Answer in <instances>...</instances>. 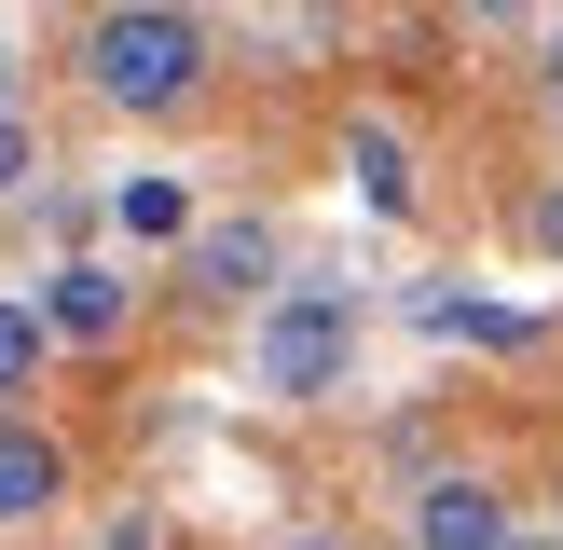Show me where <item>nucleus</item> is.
I'll use <instances>...</instances> for the list:
<instances>
[{
	"label": "nucleus",
	"instance_id": "obj_11",
	"mask_svg": "<svg viewBox=\"0 0 563 550\" xmlns=\"http://www.w3.org/2000/svg\"><path fill=\"white\" fill-rule=\"evenodd\" d=\"M14 179H27V124L0 110V193H14Z\"/></svg>",
	"mask_w": 563,
	"mask_h": 550
},
{
	"label": "nucleus",
	"instance_id": "obj_6",
	"mask_svg": "<svg viewBox=\"0 0 563 550\" xmlns=\"http://www.w3.org/2000/svg\"><path fill=\"white\" fill-rule=\"evenodd\" d=\"M110 220H124L137 248H179V234H192V193H179V179H152V165H137V179L110 193Z\"/></svg>",
	"mask_w": 563,
	"mask_h": 550
},
{
	"label": "nucleus",
	"instance_id": "obj_1",
	"mask_svg": "<svg viewBox=\"0 0 563 550\" xmlns=\"http://www.w3.org/2000/svg\"><path fill=\"white\" fill-rule=\"evenodd\" d=\"M82 82H97L110 110H179L192 82H207V28H192L179 0H124V14H97V42H82Z\"/></svg>",
	"mask_w": 563,
	"mask_h": 550
},
{
	"label": "nucleus",
	"instance_id": "obj_4",
	"mask_svg": "<svg viewBox=\"0 0 563 550\" xmlns=\"http://www.w3.org/2000/svg\"><path fill=\"white\" fill-rule=\"evenodd\" d=\"M42 330H55V344H110V330H124V275H110V262H55Z\"/></svg>",
	"mask_w": 563,
	"mask_h": 550
},
{
	"label": "nucleus",
	"instance_id": "obj_10",
	"mask_svg": "<svg viewBox=\"0 0 563 550\" xmlns=\"http://www.w3.org/2000/svg\"><path fill=\"white\" fill-rule=\"evenodd\" d=\"M42 372V302H0V399Z\"/></svg>",
	"mask_w": 563,
	"mask_h": 550
},
{
	"label": "nucleus",
	"instance_id": "obj_9",
	"mask_svg": "<svg viewBox=\"0 0 563 550\" xmlns=\"http://www.w3.org/2000/svg\"><path fill=\"white\" fill-rule=\"evenodd\" d=\"M192 262H207V289H262V262H275V248H262V234H247V220H234V234H207V248H192Z\"/></svg>",
	"mask_w": 563,
	"mask_h": 550
},
{
	"label": "nucleus",
	"instance_id": "obj_2",
	"mask_svg": "<svg viewBox=\"0 0 563 550\" xmlns=\"http://www.w3.org/2000/svg\"><path fill=\"white\" fill-rule=\"evenodd\" d=\"M344 358H357V302L344 289H289L262 317V385H275V399H330Z\"/></svg>",
	"mask_w": 563,
	"mask_h": 550
},
{
	"label": "nucleus",
	"instance_id": "obj_15",
	"mask_svg": "<svg viewBox=\"0 0 563 550\" xmlns=\"http://www.w3.org/2000/svg\"><path fill=\"white\" fill-rule=\"evenodd\" d=\"M289 550H344V537H289Z\"/></svg>",
	"mask_w": 563,
	"mask_h": 550
},
{
	"label": "nucleus",
	"instance_id": "obj_17",
	"mask_svg": "<svg viewBox=\"0 0 563 550\" xmlns=\"http://www.w3.org/2000/svg\"><path fill=\"white\" fill-rule=\"evenodd\" d=\"M482 14H522V0H482Z\"/></svg>",
	"mask_w": 563,
	"mask_h": 550
},
{
	"label": "nucleus",
	"instance_id": "obj_8",
	"mask_svg": "<svg viewBox=\"0 0 563 550\" xmlns=\"http://www.w3.org/2000/svg\"><path fill=\"white\" fill-rule=\"evenodd\" d=\"M344 165H357V193H372L385 220L412 207V152H399V138H385V124H357V138H344Z\"/></svg>",
	"mask_w": 563,
	"mask_h": 550
},
{
	"label": "nucleus",
	"instance_id": "obj_13",
	"mask_svg": "<svg viewBox=\"0 0 563 550\" xmlns=\"http://www.w3.org/2000/svg\"><path fill=\"white\" fill-rule=\"evenodd\" d=\"M537 248H563V193H550V207H537Z\"/></svg>",
	"mask_w": 563,
	"mask_h": 550
},
{
	"label": "nucleus",
	"instance_id": "obj_14",
	"mask_svg": "<svg viewBox=\"0 0 563 550\" xmlns=\"http://www.w3.org/2000/svg\"><path fill=\"white\" fill-rule=\"evenodd\" d=\"M550 110H563V42H550Z\"/></svg>",
	"mask_w": 563,
	"mask_h": 550
},
{
	"label": "nucleus",
	"instance_id": "obj_3",
	"mask_svg": "<svg viewBox=\"0 0 563 550\" xmlns=\"http://www.w3.org/2000/svg\"><path fill=\"white\" fill-rule=\"evenodd\" d=\"M522 522H509V495L495 482H427L412 495V550H509Z\"/></svg>",
	"mask_w": 563,
	"mask_h": 550
},
{
	"label": "nucleus",
	"instance_id": "obj_7",
	"mask_svg": "<svg viewBox=\"0 0 563 550\" xmlns=\"http://www.w3.org/2000/svg\"><path fill=\"white\" fill-rule=\"evenodd\" d=\"M427 330L440 344H522L537 317H522V302H482V289H427Z\"/></svg>",
	"mask_w": 563,
	"mask_h": 550
},
{
	"label": "nucleus",
	"instance_id": "obj_16",
	"mask_svg": "<svg viewBox=\"0 0 563 550\" xmlns=\"http://www.w3.org/2000/svg\"><path fill=\"white\" fill-rule=\"evenodd\" d=\"M509 550H563V537H509Z\"/></svg>",
	"mask_w": 563,
	"mask_h": 550
},
{
	"label": "nucleus",
	"instance_id": "obj_5",
	"mask_svg": "<svg viewBox=\"0 0 563 550\" xmlns=\"http://www.w3.org/2000/svg\"><path fill=\"white\" fill-rule=\"evenodd\" d=\"M55 482H69V468H55V440H42V427H0V522L55 509Z\"/></svg>",
	"mask_w": 563,
	"mask_h": 550
},
{
	"label": "nucleus",
	"instance_id": "obj_12",
	"mask_svg": "<svg viewBox=\"0 0 563 550\" xmlns=\"http://www.w3.org/2000/svg\"><path fill=\"white\" fill-rule=\"evenodd\" d=\"M97 550H152V522H110V537H97Z\"/></svg>",
	"mask_w": 563,
	"mask_h": 550
}]
</instances>
